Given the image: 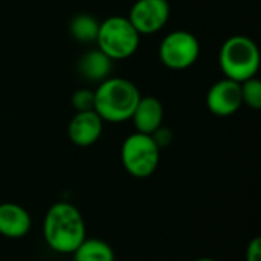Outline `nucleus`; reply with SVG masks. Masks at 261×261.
Masks as SVG:
<instances>
[{"mask_svg":"<svg viewBox=\"0 0 261 261\" xmlns=\"http://www.w3.org/2000/svg\"><path fill=\"white\" fill-rule=\"evenodd\" d=\"M46 245L58 254H73L86 239V223L80 210L69 202L54 203L43 223Z\"/></svg>","mask_w":261,"mask_h":261,"instance_id":"obj_1","label":"nucleus"},{"mask_svg":"<svg viewBox=\"0 0 261 261\" xmlns=\"http://www.w3.org/2000/svg\"><path fill=\"white\" fill-rule=\"evenodd\" d=\"M141 99L139 89L121 76H109L95 89L93 110L106 122H124L132 118Z\"/></svg>","mask_w":261,"mask_h":261,"instance_id":"obj_2","label":"nucleus"},{"mask_svg":"<svg viewBox=\"0 0 261 261\" xmlns=\"http://www.w3.org/2000/svg\"><path fill=\"white\" fill-rule=\"evenodd\" d=\"M260 60L257 43L246 35L229 37L219 50V66L225 73V78L237 83L257 76Z\"/></svg>","mask_w":261,"mask_h":261,"instance_id":"obj_3","label":"nucleus"},{"mask_svg":"<svg viewBox=\"0 0 261 261\" xmlns=\"http://www.w3.org/2000/svg\"><path fill=\"white\" fill-rule=\"evenodd\" d=\"M98 49L112 61L127 60L136 54L141 44V34L127 17L112 15L99 23L96 41Z\"/></svg>","mask_w":261,"mask_h":261,"instance_id":"obj_4","label":"nucleus"},{"mask_svg":"<svg viewBox=\"0 0 261 261\" xmlns=\"http://www.w3.org/2000/svg\"><path fill=\"white\" fill-rule=\"evenodd\" d=\"M161 148L151 135L135 132L127 136L121 147V162L124 170L138 179L150 177L159 165Z\"/></svg>","mask_w":261,"mask_h":261,"instance_id":"obj_5","label":"nucleus"},{"mask_svg":"<svg viewBox=\"0 0 261 261\" xmlns=\"http://www.w3.org/2000/svg\"><path fill=\"white\" fill-rule=\"evenodd\" d=\"M200 55L197 37L188 31H174L164 37L159 44V60L171 70L191 67Z\"/></svg>","mask_w":261,"mask_h":261,"instance_id":"obj_6","label":"nucleus"},{"mask_svg":"<svg viewBox=\"0 0 261 261\" xmlns=\"http://www.w3.org/2000/svg\"><path fill=\"white\" fill-rule=\"evenodd\" d=\"M127 18L141 35L156 34L170 18V3L168 0H136Z\"/></svg>","mask_w":261,"mask_h":261,"instance_id":"obj_7","label":"nucleus"},{"mask_svg":"<svg viewBox=\"0 0 261 261\" xmlns=\"http://www.w3.org/2000/svg\"><path fill=\"white\" fill-rule=\"evenodd\" d=\"M242 106L243 101H242L240 83L234 80L223 78L214 83L206 93V107L216 116L220 118L231 116L237 113Z\"/></svg>","mask_w":261,"mask_h":261,"instance_id":"obj_8","label":"nucleus"},{"mask_svg":"<svg viewBox=\"0 0 261 261\" xmlns=\"http://www.w3.org/2000/svg\"><path fill=\"white\" fill-rule=\"evenodd\" d=\"M104 121L95 110L76 112L69 122L67 135L76 147H90L102 135Z\"/></svg>","mask_w":261,"mask_h":261,"instance_id":"obj_9","label":"nucleus"},{"mask_svg":"<svg viewBox=\"0 0 261 261\" xmlns=\"http://www.w3.org/2000/svg\"><path fill=\"white\" fill-rule=\"evenodd\" d=\"M32 226L31 214L14 202L0 203V236L6 239H21Z\"/></svg>","mask_w":261,"mask_h":261,"instance_id":"obj_10","label":"nucleus"},{"mask_svg":"<svg viewBox=\"0 0 261 261\" xmlns=\"http://www.w3.org/2000/svg\"><path fill=\"white\" fill-rule=\"evenodd\" d=\"M130 119L136 132L151 135L164 122V106L154 96H141Z\"/></svg>","mask_w":261,"mask_h":261,"instance_id":"obj_11","label":"nucleus"},{"mask_svg":"<svg viewBox=\"0 0 261 261\" xmlns=\"http://www.w3.org/2000/svg\"><path fill=\"white\" fill-rule=\"evenodd\" d=\"M113 61L99 49L87 50L78 60V73L87 83L99 84L112 73Z\"/></svg>","mask_w":261,"mask_h":261,"instance_id":"obj_12","label":"nucleus"},{"mask_svg":"<svg viewBox=\"0 0 261 261\" xmlns=\"http://www.w3.org/2000/svg\"><path fill=\"white\" fill-rule=\"evenodd\" d=\"M73 261H115V251L101 239H84L73 251Z\"/></svg>","mask_w":261,"mask_h":261,"instance_id":"obj_13","label":"nucleus"},{"mask_svg":"<svg viewBox=\"0 0 261 261\" xmlns=\"http://www.w3.org/2000/svg\"><path fill=\"white\" fill-rule=\"evenodd\" d=\"M99 31V21L90 14H76L69 24V32L78 43H95Z\"/></svg>","mask_w":261,"mask_h":261,"instance_id":"obj_14","label":"nucleus"},{"mask_svg":"<svg viewBox=\"0 0 261 261\" xmlns=\"http://www.w3.org/2000/svg\"><path fill=\"white\" fill-rule=\"evenodd\" d=\"M240 89H242V101L245 106L254 110L261 109V81L257 76H252L240 83Z\"/></svg>","mask_w":261,"mask_h":261,"instance_id":"obj_15","label":"nucleus"},{"mask_svg":"<svg viewBox=\"0 0 261 261\" xmlns=\"http://www.w3.org/2000/svg\"><path fill=\"white\" fill-rule=\"evenodd\" d=\"M72 107L75 112H87L95 107V90L83 87L73 92L72 95Z\"/></svg>","mask_w":261,"mask_h":261,"instance_id":"obj_16","label":"nucleus"},{"mask_svg":"<svg viewBox=\"0 0 261 261\" xmlns=\"http://www.w3.org/2000/svg\"><path fill=\"white\" fill-rule=\"evenodd\" d=\"M151 138H153V141L156 142V145H158L159 148H165V147H168V145L171 144V141H173V132H171L170 128L161 125L154 133H151Z\"/></svg>","mask_w":261,"mask_h":261,"instance_id":"obj_17","label":"nucleus"},{"mask_svg":"<svg viewBox=\"0 0 261 261\" xmlns=\"http://www.w3.org/2000/svg\"><path fill=\"white\" fill-rule=\"evenodd\" d=\"M246 261H261V239L254 237L246 248Z\"/></svg>","mask_w":261,"mask_h":261,"instance_id":"obj_18","label":"nucleus"},{"mask_svg":"<svg viewBox=\"0 0 261 261\" xmlns=\"http://www.w3.org/2000/svg\"><path fill=\"white\" fill-rule=\"evenodd\" d=\"M196 261H216V260H213V258H208V257H203V258H197Z\"/></svg>","mask_w":261,"mask_h":261,"instance_id":"obj_19","label":"nucleus"}]
</instances>
